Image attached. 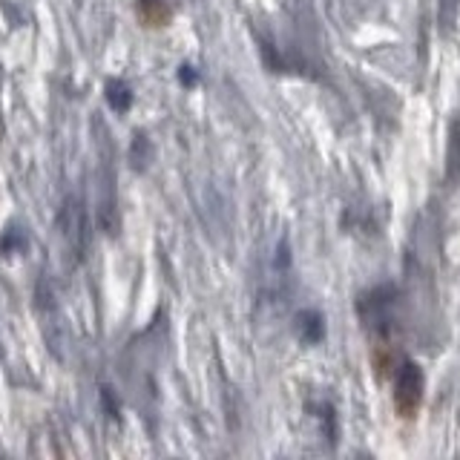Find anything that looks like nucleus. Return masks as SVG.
Listing matches in <instances>:
<instances>
[{"label":"nucleus","mask_w":460,"mask_h":460,"mask_svg":"<svg viewBox=\"0 0 460 460\" xmlns=\"http://www.w3.org/2000/svg\"><path fill=\"white\" fill-rule=\"evenodd\" d=\"M86 227H90V222H86L84 205H81L75 196H69L64 201L61 213H58V230H61L66 248L75 253V256H84L86 244H90V230H86Z\"/></svg>","instance_id":"nucleus-1"},{"label":"nucleus","mask_w":460,"mask_h":460,"mask_svg":"<svg viewBox=\"0 0 460 460\" xmlns=\"http://www.w3.org/2000/svg\"><path fill=\"white\" fill-rule=\"evenodd\" d=\"M394 296L397 291L392 285H380L368 291L363 299H359V314L368 328L374 331H392V308H394Z\"/></svg>","instance_id":"nucleus-2"},{"label":"nucleus","mask_w":460,"mask_h":460,"mask_svg":"<svg viewBox=\"0 0 460 460\" xmlns=\"http://www.w3.org/2000/svg\"><path fill=\"white\" fill-rule=\"evenodd\" d=\"M420 392H423V374L414 363H402L397 368V377H394V400H397V409L411 417L417 402H420Z\"/></svg>","instance_id":"nucleus-3"},{"label":"nucleus","mask_w":460,"mask_h":460,"mask_svg":"<svg viewBox=\"0 0 460 460\" xmlns=\"http://www.w3.org/2000/svg\"><path fill=\"white\" fill-rule=\"evenodd\" d=\"M296 334L305 342H320L323 334H325L323 316L316 314V311H299L296 314Z\"/></svg>","instance_id":"nucleus-4"},{"label":"nucleus","mask_w":460,"mask_h":460,"mask_svg":"<svg viewBox=\"0 0 460 460\" xmlns=\"http://www.w3.org/2000/svg\"><path fill=\"white\" fill-rule=\"evenodd\" d=\"M104 95H107V104L115 112H124V110H129V104H133V93H129V86L121 78H110L104 84Z\"/></svg>","instance_id":"nucleus-5"},{"label":"nucleus","mask_w":460,"mask_h":460,"mask_svg":"<svg viewBox=\"0 0 460 460\" xmlns=\"http://www.w3.org/2000/svg\"><path fill=\"white\" fill-rule=\"evenodd\" d=\"M457 170H460V115L455 119L452 136H449V172L455 176Z\"/></svg>","instance_id":"nucleus-6"},{"label":"nucleus","mask_w":460,"mask_h":460,"mask_svg":"<svg viewBox=\"0 0 460 460\" xmlns=\"http://www.w3.org/2000/svg\"><path fill=\"white\" fill-rule=\"evenodd\" d=\"M150 158V153H147V141H144V136H136V155H133V162H136V167L141 170L144 167V162Z\"/></svg>","instance_id":"nucleus-7"},{"label":"nucleus","mask_w":460,"mask_h":460,"mask_svg":"<svg viewBox=\"0 0 460 460\" xmlns=\"http://www.w3.org/2000/svg\"><path fill=\"white\" fill-rule=\"evenodd\" d=\"M144 4H153V0H144Z\"/></svg>","instance_id":"nucleus-8"},{"label":"nucleus","mask_w":460,"mask_h":460,"mask_svg":"<svg viewBox=\"0 0 460 460\" xmlns=\"http://www.w3.org/2000/svg\"><path fill=\"white\" fill-rule=\"evenodd\" d=\"M0 354H4V349H0Z\"/></svg>","instance_id":"nucleus-9"}]
</instances>
